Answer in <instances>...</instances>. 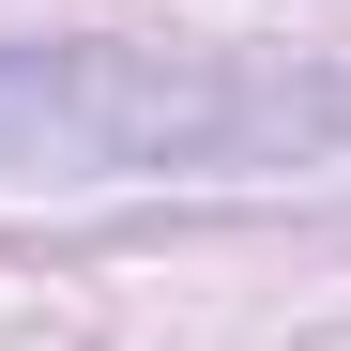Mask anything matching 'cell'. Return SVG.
<instances>
[{
  "instance_id": "6da1fadb",
  "label": "cell",
  "mask_w": 351,
  "mask_h": 351,
  "mask_svg": "<svg viewBox=\"0 0 351 351\" xmlns=\"http://www.w3.org/2000/svg\"><path fill=\"white\" fill-rule=\"evenodd\" d=\"M351 123V92L214 77L153 46H0V168L31 184H107V168H275Z\"/></svg>"
}]
</instances>
